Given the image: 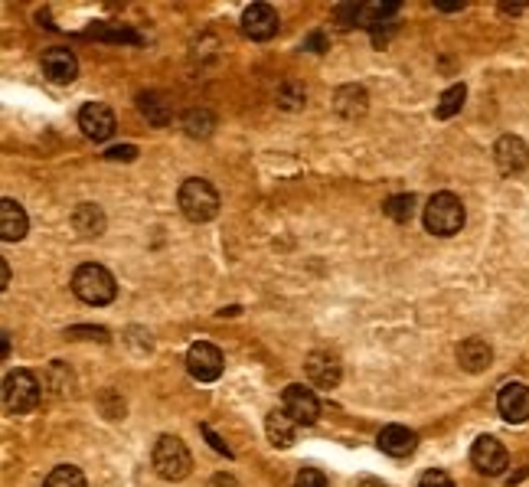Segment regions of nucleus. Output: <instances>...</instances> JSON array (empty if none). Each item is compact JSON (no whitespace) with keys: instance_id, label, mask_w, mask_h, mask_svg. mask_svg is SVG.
Masks as SVG:
<instances>
[{"instance_id":"1","label":"nucleus","mask_w":529,"mask_h":487,"mask_svg":"<svg viewBox=\"0 0 529 487\" xmlns=\"http://www.w3.org/2000/svg\"><path fill=\"white\" fill-rule=\"evenodd\" d=\"M72 291H76V298L85 301V305L101 307V305H111V301H115L118 284H115V278H111V272L105 268V265L89 262V265H79V268H76V275H72Z\"/></svg>"},{"instance_id":"2","label":"nucleus","mask_w":529,"mask_h":487,"mask_svg":"<svg viewBox=\"0 0 529 487\" xmlns=\"http://www.w3.org/2000/svg\"><path fill=\"white\" fill-rule=\"evenodd\" d=\"M177 204H180V213L190 223H210L212 216L220 213V193H216V187L210 180L190 177V180L180 183Z\"/></svg>"},{"instance_id":"3","label":"nucleus","mask_w":529,"mask_h":487,"mask_svg":"<svg viewBox=\"0 0 529 487\" xmlns=\"http://www.w3.org/2000/svg\"><path fill=\"white\" fill-rule=\"evenodd\" d=\"M150 461H154V471H157L164 481H183V477L193 471L190 448L183 445L177 435H160Z\"/></svg>"},{"instance_id":"4","label":"nucleus","mask_w":529,"mask_h":487,"mask_svg":"<svg viewBox=\"0 0 529 487\" xmlns=\"http://www.w3.org/2000/svg\"><path fill=\"white\" fill-rule=\"evenodd\" d=\"M40 406V383L30 370H13L4 376V409L11 416H27Z\"/></svg>"},{"instance_id":"5","label":"nucleus","mask_w":529,"mask_h":487,"mask_svg":"<svg viewBox=\"0 0 529 487\" xmlns=\"http://www.w3.org/2000/svg\"><path fill=\"white\" fill-rule=\"evenodd\" d=\"M464 226V204L454 193H435L425 206V229L431 236H454Z\"/></svg>"},{"instance_id":"6","label":"nucleus","mask_w":529,"mask_h":487,"mask_svg":"<svg viewBox=\"0 0 529 487\" xmlns=\"http://www.w3.org/2000/svg\"><path fill=\"white\" fill-rule=\"evenodd\" d=\"M470 461H474V467H477L480 475L487 477H497L507 471L509 465V455L507 448H503V442L493 435H480L477 442H474V448H470Z\"/></svg>"},{"instance_id":"7","label":"nucleus","mask_w":529,"mask_h":487,"mask_svg":"<svg viewBox=\"0 0 529 487\" xmlns=\"http://www.w3.org/2000/svg\"><path fill=\"white\" fill-rule=\"evenodd\" d=\"M281 409H285V412H288L298 426H314L317 416H320L317 396L310 393L308 386H301V383H291L288 389L281 393Z\"/></svg>"},{"instance_id":"8","label":"nucleus","mask_w":529,"mask_h":487,"mask_svg":"<svg viewBox=\"0 0 529 487\" xmlns=\"http://www.w3.org/2000/svg\"><path fill=\"white\" fill-rule=\"evenodd\" d=\"M187 370H190V376L193 379H200V383L220 379V373H222L220 347L206 344V340H196V344L190 347V354H187Z\"/></svg>"},{"instance_id":"9","label":"nucleus","mask_w":529,"mask_h":487,"mask_svg":"<svg viewBox=\"0 0 529 487\" xmlns=\"http://www.w3.org/2000/svg\"><path fill=\"white\" fill-rule=\"evenodd\" d=\"M493 161H497L500 173H507V177L526 171L529 167V144L523 141V138H517V134H503V138L497 141V148H493Z\"/></svg>"},{"instance_id":"10","label":"nucleus","mask_w":529,"mask_h":487,"mask_svg":"<svg viewBox=\"0 0 529 487\" xmlns=\"http://www.w3.org/2000/svg\"><path fill=\"white\" fill-rule=\"evenodd\" d=\"M304 370H308V379L320 389H333L343 376V363H340L337 354L330 350H314V354L304 360Z\"/></svg>"},{"instance_id":"11","label":"nucleus","mask_w":529,"mask_h":487,"mask_svg":"<svg viewBox=\"0 0 529 487\" xmlns=\"http://www.w3.org/2000/svg\"><path fill=\"white\" fill-rule=\"evenodd\" d=\"M278 11L275 7H269V4H252L249 11L242 13V30H245V36H252V40H271L275 33H278Z\"/></svg>"},{"instance_id":"12","label":"nucleus","mask_w":529,"mask_h":487,"mask_svg":"<svg viewBox=\"0 0 529 487\" xmlns=\"http://www.w3.org/2000/svg\"><path fill=\"white\" fill-rule=\"evenodd\" d=\"M79 128L85 132V138H92V141H108L111 132H115V112H111L108 105H101V102L82 105Z\"/></svg>"},{"instance_id":"13","label":"nucleus","mask_w":529,"mask_h":487,"mask_svg":"<svg viewBox=\"0 0 529 487\" xmlns=\"http://www.w3.org/2000/svg\"><path fill=\"white\" fill-rule=\"evenodd\" d=\"M497 409L500 416L519 426V422H526L529 419V386L526 383H507L500 389L497 396Z\"/></svg>"},{"instance_id":"14","label":"nucleus","mask_w":529,"mask_h":487,"mask_svg":"<svg viewBox=\"0 0 529 487\" xmlns=\"http://www.w3.org/2000/svg\"><path fill=\"white\" fill-rule=\"evenodd\" d=\"M40 62H43L46 79L60 82V85H66V82H72L76 76H79V60H76L69 50H62V46H52V50H46Z\"/></svg>"},{"instance_id":"15","label":"nucleus","mask_w":529,"mask_h":487,"mask_svg":"<svg viewBox=\"0 0 529 487\" xmlns=\"http://www.w3.org/2000/svg\"><path fill=\"white\" fill-rule=\"evenodd\" d=\"M27 229H30V220L23 213V206L17 200H4L0 204V236H4V243H20Z\"/></svg>"},{"instance_id":"16","label":"nucleus","mask_w":529,"mask_h":487,"mask_svg":"<svg viewBox=\"0 0 529 487\" xmlns=\"http://www.w3.org/2000/svg\"><path fill=\"white\" fill-rule=\"evenodd\" d=\"M493 360V350H490L487 340H480V337H468V340H461L458 347V363L461 370H468V373H484Z\"/></svg>"},{"instance_id":"17","label":"nucleus","mask_w":529,"mask_h":487,"mask_svg":"<svg viewBox=\"0 0 529 487\" xmlns=\"http://www.w3.org/2000/svg\"><path fill=\"white\" fill-rule=\"evenodd\" d=\"M419 445V435L405 426H386L380 432V448L392 458H409Z\"/></svg>"},{"instance_id":"18","label":"nucleus","mask_w":529,"mask_h":487,"mask_svg":"<svg viewBox=\"0 0 529 487\" xmlns=\"http://www.w3.org/2000/svg\"><path fill=\"white\" fill-rule=\"evenodd\" d=\"M265 435H269V442L275 448H291L294 438H298V422H294L285 409H275V412H269V419H265Z\"/></svg>"},{"instance_id":"19","label":"nucleus","mask_w":529,"mask_h":487,"mask_svg":"<svg viewBox=\"0 0 529 487\" xmlns=\"http://www.w3.org/2000/svg\"><path fill=\"white\" fill-rule=\"evenodd\" d=\"M366 105H370V99H366V89H363V85H343V89H337V95H333V108H337L343 118H363V115H366Z\"/></svg>"},{"instance_id":"20","label":"nucleus","mask_w":529,"mask_h":487,"mask_svg":"<svg viewBox=\"0 0 529 487\" xmlns=\"http://www.w3.org/2000/svg\"><path fill=\"white\" fill-rule=\"evenodd\" d=\"M72 226H76V233L85 236V239H99V236L105 233V226H108V220L101 213V206L82 204L79 210L72 213Z\"/></svg>"},{"instance_id":"21","label":"nucleus","mask_w":529,"mask_h":487,"mask_svg":"<svg viewBox=\"0 0 529 487\" xmlns=\"http://www.w3.org/2000/svg\"><path fill=\"white\" fill-rule=\"evenodd\" d=\"M464 99H468V89H464V82H454V85H451V89L438 99V108H435V115H438V118H454V115L461 112Z\"/></svg>"},{"instance_id":"22","label":"nucleus","mask_w":529,"mask_h":487,"mask_svg":"<svg viewBox=\"0 0 529 487\" xmlns=\"http://www.w3.org/2000/svg\"><path fill=\"white\" fill-rule=\"evenodd\" d=\"M382 213L389 216V220H396V223H409L412 213H415V196H412V193H399V196H392V200H386Z\"/></svg>"},{"instance_id":"23","label":"nucleus","mask_w":529,"mask_h":487,"mask_svg":"<svg viewBox=\"0 0 529 487\" xmlns=\"http://www.w3.org/2000/svg\"><path fill=\"white\" fill-rule=\"evenodd\" d=\"M43 487H85V475L76 465H60L56 471H50Z\"/></svg>"},{"instance_id":"24","label":"nucleus","mask_w":529,"mask_h":487,"mask_svg":"<svg viewBox=\"0 0 529 487\" xmlns=\"http://www.w3.org/2000/svg\"><path fill=\"white\" fill-rule=\"evenodd\" d=\"M278 105L281 108H291V112L301 108V105H304V89H301L298 82H285L278 89Z\"/></svg>"},{"instance_id":"25","label":"nucleus","mask_w":529,"mask_h":487,"mask_svg":"<svg viewBox=\"0 0 529 487\" xmlns=\"http://www.w3.org/2000/svg\"><path fill=\"white\" fill-rule=\"evenodd\" d=\"M212 128V115L210 112H190L187 115V132L193 134V138H206Z\"/></svg>"},{"instance_id":"26","label":"nucleus","mask_w":529,"mask_h":487,"mask_svg":"<svg viewBox=\"0 0 529 487\" xmlns=\"http://www.w3.org/2000/svg\"><path fill=\"white\" fill-rule=\"evenodd\" d=\"M294 487H330V481L317 467H304V471H298V477H294Z\"/></svg>"},{"instance_id":"27","label":"nucleus","mask_w":529,"mask_h":487,"mask_svg":"<svg viewBox=\"0 0 529 487\" xmlns=\"http://www.w3.org/2000/svg\"><path fill=\"white\" fill-rule=\"evenodd\" d=\"M419 487H454V481H451L445 471H425Z\"/></svg>"},{"instance_id":"28","label":"nucleus","mask_w":529,"mask_h":487,"mask_svg":"<svg viewBox=\"0 0 529 487\" xmlns=\"http://www.w3.org/2000/svg\"><path fill=\"white\" fill-rule=\"evenodd\" d=\"M105 157H108V161H134V157H138V148H134V144H124V148H111Z\"/></svg>"},{"instance_id":"29","label":"nucleus","mask_w":529,"mask_h":487,"mask_svg":"<svg viewBox=\"0 0 529 487\" xmlns=\"http://www.w3.org/2000/svg\"><path fill=\"white\" fill-rule=\"evenodd\" d=\"M69 337H99V340H108L105 331H92V327H72Z\"/></svg>"},{"instance_id":"30","label":"nucleus","mask_w":529,"mask_h":487,"mask_svg":"<svg viewBox=\"0 0 529 487\" xmlns=\"http://www.w3.org/2000/svg\"><path fill=\"white\" fill-rule=\"evenodd\" d=\"M210 487H239V481H236V477H232V475H226V471H222V475L212 477Z\"/></svg>"},{"instance_id":"31","label":"nucleus","mask_w":529,"mask_h":487,"mask_svg":"<svg viewBox=\"0 0 529 487\" xmlns=\"http://www.w3.org/2000/svg\"><path fill=\"white\" fill-rule=\"evenodd\" d=\"M0 284H4V288L11 284V265H7V259H0Z\"/></svg>"},{"instance_id":"32","label":"nucleus","mask_w":529,"mask_h":487,"mask_svg":"<svg viewBox=\"0 0 529 487\" xmlns=\"http://www.w3.org/2000/svg\"><path fill=\"white\" fill-rule=\"evenodd\" d=\"M360 487H386L382 481H376V477H366V481H360Z\"/></svg>"}]
</instances>
